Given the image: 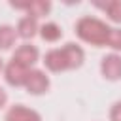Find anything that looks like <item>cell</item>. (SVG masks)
<instances>
[{"label":"cell","mask_w":121,"mask_h":121,"mask_svg":"<svg viewBox=\"0 0 121 121\" xmlns=\"http://www.w3.org/2000/svg\"><path fill=\"white\" fill-rule=\"evenodd\" d=\"M42 36L43 40H49V42H55L60 38V28L55 25V23H47L42 26Z\"/></svg>","instance_id":"12"},{"label":"cell","mask_w":121,"mask_h":121,"mask_svg":"<svg viewBox=\"0 0 121 121\" xmlns=\"http://www.w3.org/2000/svg\"><path fill=\"white\" fill-rule=\"evenodd\" d=\"M62 51H64V57H66V60H68V68H76V66L81 64V60H83V51H81L78 45L66 43V45L62 47Z\"/></svg>","instance_id":"8"},{"label":"cell","mask_w":121,"mask_h":121,"mask_svg":"<svg viewBox=\"0 0 121 121\" xmlns=\"http://www.w3.org/2000/svg\"><path fill=\"white\" fill-rule=\"evenodd\" d=\"M108 43H110L113 49H121V30L112 28L110 34H108Z\"/></svg>","instance_id":"14"},{"label":"cell","mask_w":121,"mask_h":121,"mask_svg":"<svg viewBox=\"0 0 121 121\" xmlns=\"http://www.w3.org/2000/svg\"><path fill=\"white\" fill-rule=\"evenodd\" d=\"M47 85H49L47 78H45L42 72H38V70L30 72V74H28V78H26V89H28L30 93H34V95L43 93V91L47 89Z\"/></svg>","instance_id":"5"},{"label":"cell","mask_w":121,"mask_h":121,"mask_svg":"<svg viewBox=\"0 0 121 121\" xmlns=\"http://www.w3.org/2000/svg\"><path fill=\"white\" fill-rule=\"evenodd\" d=\"M6 121H40L38 113L32 112V110H26L23 106H13L8 115H6Z\"/></svg>","instance_id":"7"},{"label":"cell","mask_w":121,"mask_h":121,"mask_svg":"<svg viewBox=\"0 0 121 121\" xmlns=\"http://www.w3.org/2000/svg\"><path fill=\"white\" fill-rule=\"evenodd\" d=\"M36 59H38V51H36V47H32V45H21V47L15 51V55H13V60H17V62L23 64V66L34 64Z\"/></svg>","instance_id":"6"},{"label":"cell","mask_w":121,"mask_h":121,"mask_svg":"<svg viewBox=\"0 0 121 121\" xmlns=\"http://www.w3.org/2000/svg\"><path fill=\"white\" fill-rule=\"evenodd\" d=\"M19 34L23 36V38H32L34 34H36V21H34V17H25V19H21L19 21Z\"/></svg>","instance_id":"9"},{"label":"cell","mask_w":121,"mask_h":121,"mask_svg":"<svg viewBox=\"0 0 121 121\" xmlns=\"http://www.w3.org/2000/svg\"><path fill=\"white\" fill-rule=\"evenodd\" d=\"M28 74H30V72L26 70V66L19 64V62L13 60V59H11V62H9L8 68H6V79H8L11 85H23V83H26Z\"/></svg>","instance_id":"2"},{"label":"cell","mask_w":121,"mask_h":121,"mask_svg":"<svg viewBox=\"0 0 121 121\" xmlns=\"http://www.w3.org/2000/svg\"><path fill=\"white\" fill-rule=\"evenodd\" d=\"M102 74L108 79H117L121 78V57L117 55H108L102 59Z\"/></svg>","instance_id":"3"},{"label":"cell","mask_w":121,"mask_h":121,"mask_svg":"<svg viewBox=\"0 0 121 121\" xmlns=\"http://www.w3.org/2000/svg\"><path fill=\"white\" fill-rule=\"evenodd\" d=\"M112 121H121V102L112 108Z\"/></svg>","instance_id":"15"},{"label":"cell","mask_w":121,"mask_h":121,"mask_svg":"<svg viewBox=\"0 0 121 121\" xmlns=\"http://www.w3.org/2000/svg\"><path fill=\"white\" fill-rule=\"evenodd\" d=\"M104 9L108 11V15H110L113 21L121 23V2H110V4L104 6Z\"/></svg>","instance_id":"13"},{"label":"cell","mask_w":121,"mask_h":121,"mask_svg":"<svg viewBox=\"0 0 121 121\" xmlns=\"http://www.w3.org/2000/svg\"><path fill=\"white\" fill-rule=\"evenodd\" d=\"M0 68H2V62H0Z\"/></svg>","instance_id":"17"},{"label":"cell","mask_w":121,"mask_h":121,"mask_svg":"<svg viewBox=\"0 0 121 121\" xmlns=\"http://www.w3.org/2000/svg\"><path fill=\"white\" fill-rule=\"evenodd\" d=\"M43 62H45V66H47L49 70H53V72H60V70L68 68V60H66L62 49H53V51H49V53L45 55V60H43Z\"/></svg>","instance_id":"4"},{"label":"cell","mask_w":121,"mask_h":121,"mask_svg":"<svg viewBox=\"0 0 121 121\" xmlns=\"http://www.w3.org/2000/svg\"><path fill=\"white\" fill-rule=\"evenodd\" d=\"M4 102H6V93H4L2 89H0V108L4 106Z\"/></svg>","instance_id":"16"},{"label":"cell","mask_w":121,"mask_h":121,"mask_svg":"<svg viewBox=\"0 0 121 121\" xmlns=\"http://www.w3.org/2000/svg\"><path fill=\"white\" fill-rule=\"evenodd\" d=\"M15 8H25V9H28V13H30L32 17H40V15H45V13L49 11V4H47V2H34V4H30V6H15Z\"/></svg>","instance_id":"11"},{"label":"cell","mask_w":121,"mask_h":121,"mask_svg":"<svg viewBox=\"0 0 121 121\" xmlns=\"http://www.w3.org/2000/svg\"><path fill=\"white\" fill-rule=\"evenodd\" d=\"M76 30H78V34H79L81 40H85V42H89V43H93V45H102V43L108 42V34H110L112 28H108V26H106L102 21H98V19L83 17V19L78 23Z\"/></svg>","instance_id":"1"},{"label":"cell","mask_w":121,"mask_h":121,"mask_svg":"<svg viewBox=\"0 0 121 121\" xmlns=\"http://www.w3.org/2000/svg\"><path fill=\"white\" fill-rule=\"evenodd\" d=\"M15 40V30L11 26H0V49H8Z\"/></svg>","instance_id":"10"}]
</instances>
